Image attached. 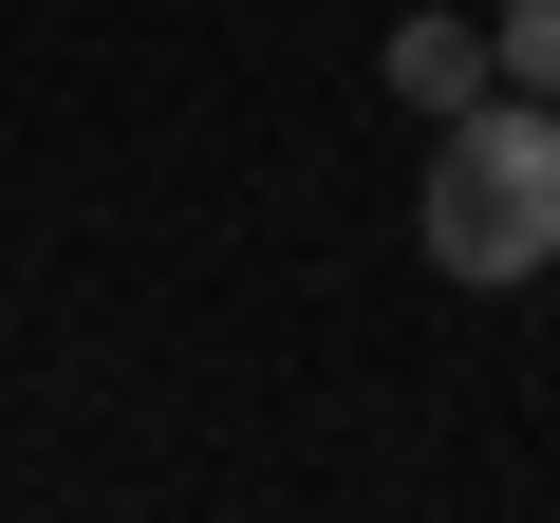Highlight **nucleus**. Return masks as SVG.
I'll return each mask as SVG.
<instances>
[{
  "instance_id": "1",
  "label": "nucleus",
  "mask_w": 560,
  "mask_h": 523,
  "mask_svg": "<svg viewBox=\"0 0 560 523\" xmlns=\"http://www.w3.org/2000/svg\"><path fill=\"white\" fill-rule=\"evenodd\" d=\"M411 224H430L448 281H486V300L541 281V262H560V94H486V113H448Z\"/></svg>"
},
{
  "instance_id": "2",
  "label": "nucleus",
  "mask_w": 560,
  "mask_h": 523,
  "mask_svg": "<svg viewBox=\"0 0 560 523\" xmlns=\"http://www.w3.org/2000/svg\"><path fill=\"white\" fill-rule=\"evenodd\" d=\"M374 75H393V94H411V113H430V131H448V113H486V94H504V57H486V20H430V0H411V20H393V57H374Z\"/></svg>"
},
{
  "instance_id": "3",
  "label": "nucleus",
  "mask_w": 560,
  "mask_h": 523,
  "mask_svg": "<svg viewBox=\"0 0 560 523\" xmlns=\"http://www.w3.org/2000/svg\"><path fill=\"white\" fill-rule=\"evenodd\" d=\"M486 57H504V94H560V0H486Z\"/></svg>"
}]
</instances>
